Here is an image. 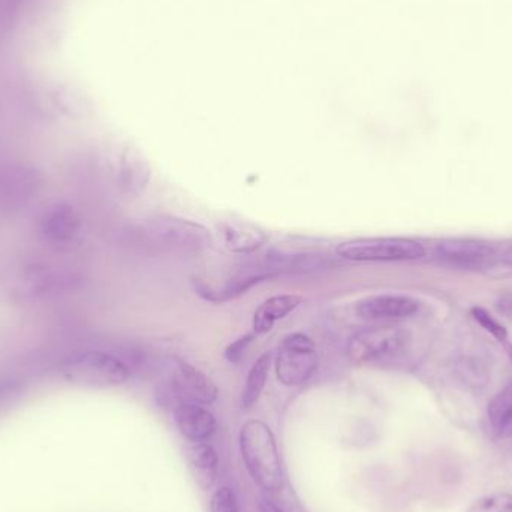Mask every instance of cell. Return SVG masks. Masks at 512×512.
Returning <instances> with one entry per match:
<instances>
[{"label": "cell", "instance_id": "d6986e66", "mask_svg": "<svg viewBox=\"0 0 512 512\" xmlns=\"http://www.w3.org/2000/svg\"><path fill=\"white\" fill-rule=\"evenodd\" d=\"M252 339H254V334H246V336L240 337L239 340L231 343V345L225 349V358H227L230 363H237V361L242 360Z\"/></svg>", "mask_w": 512, "mask_h": 512}, {"label": "cell", "instance_id": "5bb4252c", "mask_svg": "<svg viewBox=\"0 0 512 512\" xmlns=\"http://www.w3.org/2000/svg\"><path fill=\"white\" fill-rule=\"evenodd\" d=\"M487 423L493 438L498 441L512 438V379L490 400Z\"/></svg>", "mask_w": 512, "mask_h": 512}, {"label": "cell", "instance_id": "30bf717a", "mask_svg": "<svg viewBox=\"0 0 512 512\" xmlns=\"http://www.w3.org/2000/svg\"><path fill=\"white\" fill-rule=\"evenodd\" d=\"M180 433L192 442L209 439L216 430V418L209 409L197 403H180L174 412Z\"/></svg>", "mask_w": 512, "mask_h": 512}, {"label": "cell", "instance_id": "2e32d148", "mask_svg": "<svg viewBox=\"0 0 512 512\" xmlns=\"http://www.w3.org/2000/svg\"><path fill=\"white\" fill-rule=\"evenodd\" d=\"M471 313L475 321H477L487 333L492 334L499 343L504 345V348L507 349L512 360V343L510 342V334H508L507 328H505L498 319L493 318L483 307H472Z\"/></svg>", "mask_w": 512, "mask_h": 512}, {"label": "cell", "instance_id": "ba28073f", "mask_svg": "<svg viewBox=\"0 0 512 512\" xmlns=\"http://www.w3.org/2000/svg\"><path fill=\"white\" fill-rule=\"evenodd\" d=\"M225 248L231 254L246 255L258 251L268 240L267 231L255 222L245 219H225L221 224Z\"/></svg>", "mask_w": 512, "mask_h": 512}, {"label": "cell", "instance_id": "9c48e42d", "mask_svg": "<svg viewBox=\"0 0 512 512\" xmlns=\"http://www.w3.org/2000/svg\"><path fill=\"white\" fill-rule=\"evenodd\" d=\"M436 255L442 261L457 267H481L495 258V248L477 240H450L436 246Z\"/></svg>", "mask_w": 512, "mask_h": 512}, {"label": "cell", "instance_id": "277c9868", "mask_svg": "<svg viewBox=\"0 0 512 512\" xmlns=\"http://www.w3.org/2000/svg\"><path fill=\"white\" fill-rule=\"evenodd\" d=\"M336 254L354 262H403L423 258L426 248L411 239L370 237L340 243Z\"/></svg>", "mask_w": 512, "mask_h": 512}, {"label": "cell", "instance_id": "7a4b0ae2", "mask_svg": "<svg viewBox=\"0 0 512 512\" xmlns=\"http://www.w3.org/2000/svg\"><path fill=\"white\" fill-rule=\"evenodd\" d=\"M240 450L249 474L256 484L268 492L283 487V469L276 438L261 420H251L240 430Z\"/></svg>", "mask_w": 512, "mask_h": 512}, {"label": "cell", "instance_id": "5b68a950", "mask_svg": "<svg viewBox=\"0 0 512 512\" xmlns=\"http://www.w3.org/2000/svg\"><path fill=\"white\" fill-rule=\"evenodd\" d=\"M274 367L280 384L285 387L303 385L318 369L315 343L306 334H289L277 351Z\"/></svg>", "mask_w": 512, "mask_h": 512}, {"label": "cell", "instance_id": "ac0fdd59", "mask_svg": "<svg viewBox=\"0 0 512 512\" xmlns=\"http://www.w3.org/2000/svg\"><path fill=\"white\" fill-rule=\"evenodd\" d=\"M210 512H239V505H237L233 490L228 487L219 489L210 501Z\"/></svg>", "mask_w": 512, "mask_h": 512}, {"label": "cell", "instance_id": "52a82bcc", "mask_svg": "<svg viewBox=\"0 0 512 512\" xmlns=\"http://www.w3.org/2000/svg\"><path fill=\"white\" fill-rule=\"evenodd\" d=\"M420 310V301L403 294L370 295L355 303V313L364 321H399Z\"/></svg>", "mask_w": 512, "mask_h": 512}, {"label": "cell", "instance_id": "e0dca14e", "mask_svg": "<svg viewBox=\"0 0 512 512\" xmlns=\"http://www.w3.org/2000/svg\"><path fill=\"white\" fill-rule=\"evenodd\" d=\"M468 512H512V493L501 490L483 496Z\"/></svg>", "mask_w": 512, "mask_h": 512}, {"label": "cell", "instance_id": "8fae6325", "mask_svg": "<svg viewBox=\"0 0 512 512\" xmlns=\"http://www.w3.org/2000/svg\"><path fill=\"white\" fill-rule=\"evenodd\" d=\"M117 176H119L120 185L123 186L128 194L140 195L146 191L152 179V167L147 161L146 156L135 150H125L117 158Z\"/></svg>", "mask_w": 512, "mask_h": 512}, {"label": "cell", "instance_id": "3957f363", "mask_svg": "<svg viewBox=\"0 0 512 512\" xmlns=\"http://www.w3.org/2000/svg\"><path fill=\"white\" fill-rule=\"evenodd\" d=\"M412 334L400 325H378L358 331L348 343V355L357 364L400 357L411 346Z\"/></svg>", "mask_w": 512, "mask_h": 512}, {"label": "cell", "instance_id": "4fadbf2b", "mask_svg": "<svg viewBox=\"0 0 512 512\" xmlns=\"http://www.w3.org/2000/svg\"><path fill=\"white\" fill-rule=\"evenodd\" d=\"M186 460L195 483L203 490L212 489L219 474V456L215 448L197 442L186 450Z\"/></svg>", "mask_w": 512, "mask_h": 512}, {"label": "cell", "instance_id": "6da1fadb", "mask_svg": "<svg viewBox=\"0 0 512 512\" xmlns=\"http://www.w3.org/2000/svg\"><path fill=\"white\" fill-rule=\"evenodd\" d=\"M137 243L155 254L198 255L212 246V234L204 225L182 218H150L132 230Z\"/></svg>", "mask_w": 512, "mask_h": 512}, {"label": "cell", "instance_id": "44dd1931", "mask_svg": "<svg viewBox=\"0 0 512 512\" xmlns=\"http://www.w3.org/2000/svg\"><path fill=\"white\" fill-rule=\"evenodd\" d=\"M502 262H504L505 265H508V267H512V246L502 254Z\"/></svg>", "mask_w": 512, "mask_h": 512}, {"label": "cell", "instance_id": "ffe728a7", "mask_svg": "<svg viewBox=\"0 0 512 512\" xmlns=\"http://www.w3.org/2000/svg\"><path fill=\"white\" fill-rule=\"evenodd\" d=\"M258 508L259 512H283L279 507H276L273 502L267 501V499H261Z\"/></svg>", "mask_w": 512, "mask_h": 512}, {"label": "cell", "instance_id": "8992f818", "mask_svg": "<svg viewBox=\"0 0 512 512\" xmlns=\"http://www.w3.org/2000/svg\"><path fill=\"white\" fill-rule=\"evenodd\" d=\"M171 387L182 403L206 406L212 405L218 399L219 391L215 382L198 367L186 361L179 360L174 364Z\"/></svg>", "mask_w": 512, "mask_h": 512}, {"label": "cell", "instance_id": "7c38bea8", "mask_svg": "<svg viewBox=\"0 0 512 512\" xmlns=\"http://www.w3.org/2000/svg\"><path fill=\"white\" fill-rule=\"evenodd\" d=\"M301 303H303V297L297 294H280L268 298L255 310L254 319H252L254 333L261 336L273 330L276 322L285 319Z\"/></svg>", "mask_w": 512, "mask_h": 512}, {"label": "cell", "instance_id": "9a60e30c", "mask_svg": "<svg viewBox=\"0 0 512 512\" xmlns=\"http://www.w3.org/2000/svg\"><path fill=\"white\" fill-rule=\"evenodd\" d=\"M271 360L273 355L270 352L262 354L258 360L255 361L254 366L249 370L248 378H246L245 390H243V408H254L264 391L265 384H267L268 373H270Z\"/></svg>", "mask_w": 512, "mask_h": 512}]
</instances>
